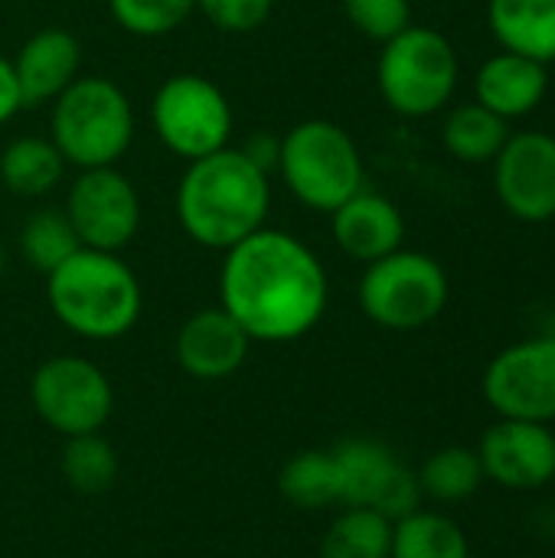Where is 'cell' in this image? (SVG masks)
Segmentation results:
<instances>
[{
    "label": "cell",
    "instance_id": "5",
    "mask_svg": "<svg viewBox=\"0 0 555 558\" xmlns=\"http://www.w3.org/2000/svg\"><path fill=\"white\" fill-rule=\"evenodd\" d=\"M275 170L301 206L327 216L363 190V157L357 141L324 118L301 121L281 134Z\"/></svg>",
    "mask_w": 555,
    "mask_h": 558
},
{
    "label": "cell",
    "instance_id": "26",
    "mask_svg": "<svg viewBox=\"0 0 555 558\" xmlns=\"http://www.w3.org/2000/svg\"><path fill=\"white\" fill-rule=\"evenodd\" d=\"M79 248L82 242L62 209H39L20 229V252L26 265L36 268L39 275H52Z\"/></svg>",
    "mask_w": 555,
    "mask_h": 558
},
{
    "label": "cell",
    "instance_id": "1",
    "mask_svg": "<svg viewBox=\"0 0 555 558\" xmlns=\"http://www.w3.org/2000/svg\"><path fill=\"white\" fill-rule=\"evenodd\" d=\"M219 301L252 343H291L321 324L330 281L301 239L262 226L226 252Z\"/></svg>",
    "mask_w": 555,
    "mask_h": 558
},
{
    "label": "cell",
    "instance_id": "13",
    "mask_svg": "<svg viewBox=\"0 0 555 558\" xmlns=\"http://www.w3.org/2000/svg\"><path fill=\"white\" fill-rule=\"evenodd\" d=\"M494 186L520 222L555 219V137L543 131L510 134L494 157Z\"/></svg>",
    "mask_w": 555,
    "mask_h": 558
},
{
    "label": "cell",
    "instance_id": "12",
    "mask_svg": "<svg viewBox=\"0 0 555 558\" xmlns=\"http://www.w3.org/2000/svg\"><path fill=\"white\" fill-rule=\"evenodd\" d=\"M484 399L500 418L555 422V337L500 350L484 369Z\"/></svg>",
    "mask_w": 555,
    "mask_h": 558
},
{
    "label": "cell",
    "instance_id": "6",
    "mask_svg": "<svg viewBox=\"0 0 555 558\" xmlns=\"http://www.w3.org/2000/svg\"><path fill=\"white\" fill-rule=\"evenodd\" d=\"M458 52L438 29L412 23L383 43L376 78L383 101L396 114L429 118L442 111L458 88Z\"/></svg>",
    "mask_w": 555,
    "mask_h": 558
},
{
    "label": "cell",
    "instance_id": "10",
    "mask_svg": "<svg viewBox=\"0 0 555 558\" xmlns=\"http://www.w3.org/2000/svg\"><path fill=\"white\" fill-rule=\"evenodd\" d=\"M330 454L337 464L340 504L376 510L389 523H399L409 513L422 510L425 494H422L419 474L409 471L383 441L347 438Z\"/></svg>",
    "mask_w": 555,
    "mask_h": 558
},
{
    "label": "cell",
    "instance_id": "2",
    "mask_svg": "<svg viewBox=\"0 0 555 558\" xmlns=\"http://www.w3.org/2000/svg\"><path fill=\"white\" fill-rule=\"evenodd\" d=\"M272 183L239 147L190 160L173 196L180 229L203 248L229 252L268 219Z\"/></svg>",
    "mask_w": 555,
    "mask_h": 558
},
{
    "label": "cell",
    "instance_id": "32",
    "mask_svg": "<svg viewBox=\"0 0 555 558\" xmlns=\"http://www.w3.org/2000/svg\"><path fill=\"white\" fill-rule=\"evenodd\" d=\"M255 167H262L265 173H272L275 167H278V150H281V137H265V134H258V137H249L242 147H239Z\"/></svg>",
    "mask_w": 555,
    "mask_h": 558
},
{
    "label": "cell",
    "instance_id": "29",
    "mask_svg": "<svg viewBox=\"0 0 555 558\" xmlns=\"http://www.w3.org/2000/svg\"><path fill=\"white\" fill-rule=\"evenodd\" d=\"M350 26L366 39L389 43L406 26H412V3L409 0H340Z\"/></svg>",
    "mask_w": 555,
    "mask_h": 558
},
{
    "label": "cell",
    "instance_id": "3",
    "mask_svg": "<svg viewBox=\"0 0 555 558\" xmlns=\"http://www.w3.org/2000/svg\"><path fill=\"white\" fill-rule=\"evenodd\" d=\"M46 301L56 320L82 340H118L134 330L144 294L118 252L79 248L46 275Z\"/></svg>",
    "mask_w": 555,
    "mask_h": 558
},
{
    "label": "cell",
    "instance_id": "28",
    "mask_svg": "<svg viewBox=\"0 0 555 558\" xmlns=\"http://www.w3.org/2000/svg\"><path fill=\"white\" fill-rule=\"evenodd\" d=\"M108 10L124 33L154 39L180 29L193 16L196 0H108Z\"/></svg>",
    "mask_w": 555,
    "mask_h": 558
},
{
    "label": "cell",
    "instance_id": "7",
    "mask_svg": "<svg viewBox=\"0 0 555 558\" xmlns=\"http://www.w3.org/2000/svg\"><path fill=\"white\" fill-rule=\"evenodd\" d=\"M363 314L383 330H422L448 304V275L425 252L396 248L370 262L357 288Z\"/></svg>",
    "mask_w": 555,
    "mask_h": 558
},
{
    "label": "cell",
    "instance_id": "25",
    "mask_svg": "<svg viewBox=\"0 0 555 558\" xmlns=\"http://www.w3.org/2000/svg\"><path fill=\"white\" fill-rule=\"evenodd\" d=\"M484 481L487 477H484L478 451L461 448V445L435 451L419 471L422 494L438 504H461V500L474 497Z\"/></svg>",
    "mask_w": 555,
    "mask_h": 558
},
{
    "label": "cell",
    "instance_id": "33",
    "mask_svg": "<svg viewBox=\"0 0 555 558\" xmlns=\"http://www.w3.org/2000/svg\"><path fill=\"white\" fill-rule=\"evenodd\" d=\"M3 265H7V258H3V245H0V275H3Z\"/></svg>",
    "mask_w": 555,
    "mask_h": 558
},
{
    "label": "cell",
    "instance_id": "9",
    "mask_svg": "<svg viewBox=\"0 0 555 558\" xmlns=\"http://www.w3.org/2000/svg\"><path fill=\"white\" fill-rule=\"evenodd\" d=\"M36 415L59 435H95L111 418L114 389L108 376L82 356H49L29 379Z\"/></svg>",
    "mask_w": 555,
    "mask_h": 558
},
{
    "label": "cell",
    "instance_id": "11",
    "mask_svg": "<svg viewBox=\"0 0 555 558\" xmlns=\"http://www.w3.org/2000/svg\"><path fill=\"white\" fill-rule=\"evenodd\" d=\"M82 248L121 252L141 229V196L118 167L79 170L69 183L65 206Z\"/></svg>",
    "mask_w": 555,
    "mask_h": 558
},
{
    "label": "cell",
    "instance_id": "18",
    "mask_svg": "<svg viewBox=\"0 0 555 558\" xmlns=\"http://www.w3.org/2000/svg\"><path fill=\"white\" fill-rule=\"evenodd\" d=\"M550 88L546 65L517 52H500L478 69L474 92L484 108L500 118H523L530 114Z\"/></svg>",
    "mask_w": 555,
    "mask_h": 558
},
{
    "label": "cell",
    "instance_id": "8",
    "mask_svg": "<svg viewBox=\"0 0 555 558\" xmlns=\"http://www.w3.org/2000/svg\"><path fill=\"white\" fill-rule=\"evenodd\" d=\"M150 128L157 141L190 160L229 147L232 105L216 82L196 72L170 75L150 98Z\"/></svg>",
    "mask_w": 555,
    "mask_h": 558
},
{
    "label": "cell",
    "instance_id": "16",
    "mask_svg": "<svg viewBox=\"0 0 555 558\" xmlns=\"http://www.w3.org/2000/svg\"><path fill=\"white\" fill-rule=\"evenodd\" d=\"M330 232L347 258L370 265L402 248L406 219L389 196L360 190L330 213Z\"/></svg>",
    "mask_w": 555,
    "mask_h": 558
},
{
    "label": "cell",
    "instance_id": "23",
    "mask_svg": "<svg viewBox=\"0 0 555 558\" xmlns=\"http://www.w3.org/2000/svg\"><path fill=\"white\" fill-rule=\"evenodd\" d=\"M393 523L366 507L343 510L321 539L317 558H389Z\"/></svg>",
    "mask_w": 555,
    "mask_h": 558
},
{
    "label": "cell",
    "instance_id": "21",
    "mask_svg": "<svg viewBox=\"0 0 555 558\" xmlns=\"http://www.w3.org/2000/svg\"><path fill=\"white\" fill-rule=\"evenodd\" d=\"M442 137L448 154L458 157L461 163H487L504 150L510 131H507V118L494 114L481 101H471V105H458L448 114Z\"/></svg>",
    "mask_w": 555,
    "mask_h": 558
},
{
    "label": "cell",
    "instance_id": "30",
    "mask_svg": "<svg viewBox=\"0 0 555 558\" xmlns=\"http://www.w3.org/2000/svg\"><path fill=\"white\" fill-rule=\"evenodd\" d=\"M196 10L222 33H255L268 23L275 0H196Z\"/></svg>",
    "mask_w": 555,
    "mask_h": 558
},
{
    "label": "cell",
    "instance_id": "27",
    "mask_svg": "<svg viewBox=\"0 0 555 558\" xmlns=\"http://www.w3.org/2000/svg\"><path fill=\"white\" fill-rule=\"evenodd\" d=\"M62 474L75 494H85V497L105 494L118 481V454L98 432L95 435H75L65 441Z\"/></svg>",
    "mask_w": 555,
    "mask_h": 558
},
{
    "label": "cell",
    "instance_id": "14",
    "mask_svg": "<svg viewBox=\"0 0 555 558\" xmlns=\"http://www.w3.org/2000/svg\"><path fill=\"white\" fill-rule=\"evenodd\" d=\"M484 477L504 490H540L555 481V432L543 422L500 418L478 448Z\"/></svg>",
    "mask_w": 555,
    "mask_h": 558
},
{
    "label": "cell",
    "instance_id": "4",
    "mask_svg": "<svg viewBox=\"0 0 555 558\" xmlns=\"http://www.w3.org/2000/svg\"><path fill=\"white\" fill-rule=\"evenodd\" d=\"M49 141L79 170L118 167L134 141V108L124 88L101 75H79L52 101Z\"/></svg>",
    "mask_w": 555,
    "mask_h": 558
},
{
    "label": "cell",
    "instance_id": "19",
    "mask_svg": "<svg viewBox=\"0 0 555 558\" xmlns=\"http://www.w3.org/2000/svg\"><path fill=\"white\" fill-rule=\"evenodd\" d=\"M487 20L507 52L553 62L555 0H487Z\"/></svg>",
    "mask_w": 555,
    "mask_h": 558
},
{
    "label": "cell",
    "instance_id": "17",
    "mask_svg": "<svg viewBox=\"0 0 555 558\" xmlns=\"http://www.w3.org/2000/svg\"><path fill=\"white\" fill-rule=\"evenodd\" d=\"M10 62H13V75L23 95V108H36V105L56 101L79 78L82 46L69 29L46 26V29H36L20 46L16 59Z\"/></svg>",
    "mask_w": 555,
    "mask_h": 558
},
{
    "label": "cell",
    "instance_id": "22",
    "mask_svg": "<svg viewBox=\"0 0 555 558\" xmlns=\"http://www.w3.org/2000/svg\"><path fill=\"white\" fill-rule=\"evenodd\" d=\"M389 558H471V546L455 520L415 510L406 520L393 523Z\"/></svg>",
    "mask_w": 555,
    "mask_h": 558
},
{
    "label": "cell",
    "instance_id": "31",
    "mask_svg": "<svg viewBox=\"0 0 555 558\" xmlns=\"http://www.w3.org/2000/svg\"><path fill=\"white\" fill-rule=\"evenodd\" d=\"M23 108V95L13 75V62L0 56V124H7Z\"/></svg>",
    "mask_w": 555,
    "mask_h": 558
},
{
    "label": "cell",
    "instance_id": "24",
    "mask_svg": "<svg viewBox=\"0 0 555 558\" xmlns=\"http://www.w3.org/2000/svg\"><path fill=\"white\" fill-rule=\"evenodd\" d=\"M278 490L298 510H321L340 504V481L330 451H301L285 461Z\"/></svg>",
    "mask_w": 555,
    "mask_h": 558
},
{
    "label": "cell",
    "instance_id": "20",
    "mask_svg": "<svg viewBox=\"0 0 555 558\" xmlns=\"http://www.w3.org/2000/svg\"><path fill=\"white\" fill-rule=\"evenodd\" d=\"M65 160L56 150V144L49 137H13L3 150H0V183L13 193V196H46L59 186L62 173H65Z\"/></svg>",
    "mask_w": 555,
    "mask_h": 558
},
{
    "label": "cell",
    "instance_id": "15",
    "mask_svg": "<svg viewBox=\"0 0 555 558\" xmlns=\"http://www.w3.org/2000/svg\"><path fill=\"white\" fill-rule=\"evenodd\" d=\"M249 347L252 337L222 307H203L177 330L173 356L186 376L200 383H216L242 369V363L249 360Z\"/></svg>",
    "mask_w": 555,
    "mask_h": 558
}]
</instances>
